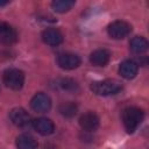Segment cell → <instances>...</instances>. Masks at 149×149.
<instances>
[{
    "label": "cell",
    "mask_w": 149,
    "mask_h": 149,
    "mask_svg": "<svg viewBox=\"0 0 149 149\" xmlns=\"http://www.w3.org/2000/svg\"><path fill=\"white\" fill-rule=\"evenodd\" d=\"M144 118V113L139 107H127L122 112V122L128 133H134Z\"/></svg>",
    "instance_id": "1"
},
{
    "label": "cell",
    "mask_w": 149,
    "mask_h": 149,
    "mask_svg": "<svg viewBox=\"0 0 149 149\" xmlns=\"http://www.w3.org/2000/svg\"><path fill=\"white\" fill-rule=\"evenodd\" d=\"M91 90L93 91V93L98 95L107 97L119 93L122 90V85L120 81L115 79H105V80L93 81L91 84Z\"/></svg>",
    "instance_id": "2"
},
{
    "label": "cell",
    "mask_w": 149,
    "mask_h": 149,
    "mask_svg": "<svg viewBox=\"0 0 149 149\" xmlns=\"http://www.w3.org/2000/svg\"><path fill=\"white\" fill-rule=\"evenodd\" d=\"M2 81L10 90H14V91L21 90L24 84V73L21 70L15 68L7 69L3 71Z\"/></svg>",
    "instance_id": "3"
},
{
    "label": "cell",
    "mask_w": 149,
    "mask_h": 149,
    "mask_svg": "<svg viewBox=\"0 0 149 149\" xmlns=\"http://www.w3.org/2000/svg\"><path fill=\"white\" fill-rule=\"evenodd\" d=\"M132 31V26L125 21H114L107 27V33L109 37L114 40H121L128 36Z\"/></svg>",
    "instance_id": "4"
},
{
    "label": "cell",
    "mask_w": 149,
    "mask_h": 149,
    "mask_svg": "<svg viewBox=\"0 0 149 149\" xmlns=\"http://www.w3.org/2000/svg\"><path fill=\"white\" fill-rule=\"evenodd\" d=\"M30 107L37 113H47L51 108V99L43 92L36 93L30 100Z\"/></svg>",
    "instance_id": "5"
},
{
    "label": "cell",
    "mask_w": 149,
    "mask_h": 149,
    "mask_svg": "<svg viewBox=\"0 0 149 149\" xmlns=\"http://www.w3.org/2000/svg\"><path fill=\"white\" fill-rule=\"evenodd\" d=\"M9 119L10 121L20 127V128H24V127H28L29 125H31V119H30V115L28 114V112L21 107H16V108H13L10 112H9Z\"/></svg>",
    "instance_id": "6"
},
{
    "label": "cell",
    "mask_w": 149,
    "mask_h": 149,
    "mask_svg": "<svg viewBox=\"0 0 149 149\" xmlns=\"http://www.w3.org/2000/svg\"><path fill=\"white\" fill-rule=\"evenodd\" d=\"M57 64L64 70H73L80 65V58L72 52H61L57 56Z\"/></svg>",
    "instance_id": "7"
},
{
    "label": "cell",
    "mask_w": 149,
    "mask_h": 149,
    "mask_svg": "<svg viewBox=\"0 0 149 149\" xmlns=\"http://www.w3.org/2000/svg\"><path fill=\"white\" fill-rule=\"evenodd\" d=\"M17 41L16 30L7 22L0 21V43L2 44H14Z\"/></svg>",
    "instance_id": "8"
},
{
    "label": "cell",
    "mask_w": 149,
    "mask_h": 149,
    "mask_svg": "<svg viewBox=\"0 0 149 149\" xmlns=\"http://www.w3.org/2000/svg\"><path fill=\"white\" fill-rule=\"evenodd\" d=\"M31 125L38 134L44 135V136L52 134L55 130L54 122L48 118H37L31 122Z\"/></svg>",
    "instance_id": "9"
},
{
    "label": "cell",
    "mask_w": 149,
    "mask_h": 149,
    "mask_svg": "<svg viewBox=\"0 0 149 149\" xmlns=\"http://www.w3.org/2000/svg\"><path fill=\"white\" fill-rule=\"evenodd\" d=\"M79 125L86 132H94L99 127V118L93 112L84 113L79 119Z\"/></svg>",
    "instance_id": "10"
},
{
    "label": "cell",
    "mask_w": 149,
    "mask_h": 149,
    "mask_svg": "<svg viewBox=\"0 0 149 149\" xmlns=\"http://www.w3.org/2000/svg\"><path fill=\"white\" fill-rule=\"evenodd\" d=\"M42 41L45 44H48V45L56 47V45H59L63 42V34L58 29L49 28V29L43 30V33H42Z\"/></svg>",
    "instance_id": "11"
},
{
    "label": "cell",
    "mask_w": 149,
    "mask_h": 149,
    "mask_svg": "<svg viewBox=\"0 0 149 149\" xmlns=\"http://www.w3.org/2000/svg\"><path fill=\"white\" fill-rule=\"evenodd\" d=\"M137 70H139L137 63L132 59L123 61L119 66V73L125 79H133L137 74Z\"/></svg>",
    "instance_id": "12"
},
{
    "label": "cell",
    "mask_w": 149,
    "mask_h": 149,
    "mask_svg": "<svg viewBox=\"0 0 149 149\" xmlns=\"http://www.w3.org/2000/svg\"><path fill=\"white\" fill-rule=\"evenodd\" d=\"M111 58V52L107 49H97L90 55V62L94 66H105Z\"/></svg>",
    "instance_id": "13"
},
{
    "label": "cell",
    "mask_w": 149,
    "mask_h": 149,
    "mask_svg": "<svg viewBox=\"0 0 149 149\" xmlns=\"http://www.w3.org/2000/svg\"><path fill=\"white\" fill-rule=\"evenodd\" d=\"M129 48L134 54H143L148 50V41L142 36H135L130 40Z\"/></svg>",
    "instance_id": "14"
},
{
    "label": "cell",
    "mask_w": 149,
    "mask_h": 149,
    "mask_svg": "<svg viewBox=\"0 0 149 149\" xmlns=\"http://www.w3.org/2000/svg\"><path fill=\"white\" fill-rule=\"evenodd\" d=\"M16 147L20 149H34L37 147V141L30 134H21L16 137Z\"/></svg>",
    "instance_id": "15"
},
{
    "label": "cell",
    "mask_w": 149,
    "mask_h": 149,
    "mask_svg": "<svg viewBox=\"0 0 149 149\" xmlns=\"http://www.w3.org/2000/svg\"><path fill=\"white\" fill-rule=\"evenodd\" d=\"M76 3V0H52L51 8L57 13H65L70 10Z\"/></svg>",
    "instance_id": "16"
},
{
    "label": "cell",
    "mask_w": 149,
    "mask_h": 149,
    "mask_svg": "<svg viewBox=\"0 0 149 149\" xmlns=\"http://www.w3.org/2000/svg\"><path fill=\"white\" fill-rule=\"evenodd\" d=\"M59 112L62 115L66 116V118H71L76 114L77 112V106L71 102V101H68V102H63L61 106H59Z\"/></svg>",
    "instance_id": "17"
},
{
    "label": "cell",
    "mask_w": 149,
    "mask_h": 149,
    "mask_svg": "<svg viewBox=\"0 0 149 149\" xmlns=\"http://www.w3.org/2000/svg\"><path fill=\"white\" fill-rule=\"evenodd\" d=\"M61 86L63 90H66V91H74L77 88L76 81H73L72 79H68V78L61 80Z\"/></svg>",
    "instance_id": "18"
},
{
    "label": "cell",
    "mask_w": 149,
    "mask_h": 149,
    "mask_svg": "<svg viewBox=\"0 0 149 149\" xmlns=\"http://www.w3.org/2000/svg\"><path fill=\"white\" fill-rule=\"evenodd\" d=\"M12 0H0V7H3V6H6L7 3H9Z\"/></svg>",
    "instance_id": "19"
}]
</instances>
